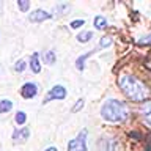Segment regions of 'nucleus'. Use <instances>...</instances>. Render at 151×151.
<instances>
[{
  "label": "nucleus",
  "mask_w": 151,
  "mask_h": 151,
  "mask_svg": "<svg viewBox=\"0 0 151 151\" xmlns=\"http://www.w3.org/2000/svg\"><path fill=\"white\" fill-rule=\"evenodd\" d=\"M118 85H120L121 91L126 94V98H129L131 101H145L148 98V88L140 82L139 79H135L131 74H123L118 77Z\"/></svg>",
  "instance_id": "obj_1"
},
{
  "label": "nucleus",
  "mask_w": 151,
  "mask_h": 151,
  "mask_svg": "<svg viewBox=\"0 0 151 151\" xmlns=\"http://www.w3.org/2000/svg\"><path fill=\"white\" fill-rule=\"evenodd\" d=\"M101 116L109 123H120L127 120L129 116V109L126 102L118 101V99H107L101 107Z\"/></svg>",
  "instance_id": "obj_2"
},
{
  "label": "nucleus",
  "mask_w": 151,
  "mask_h": 151,
  "mask_svg": "<svg viewBox=\"0 0 151 151\" xmlns=\"http://www.w3.org/2000/svg\"><path fill=\"white\" fill-rule=\"evenodd\" d=\"M87 135H88L87 129H82L76 139L69 140L68 151H88V148H87Z\"/></svg>",
  "instance_id": "obj_3"
},
{
  "label": "nucleus",
  "mask_w": 151,
  "mask_h": 151,
  "mask_svg": "<svg viewBox=\"0 0 151 151\" xmlns=\"http://www.w3.org/2000/svg\"><path fill=\"white\" fill-rule=\"evenodd\" d=\"M66 94H68V91H66V88L63 87V85H55V87H52L50 91L46 94L42 104H47V102L54 101V99H65Z\"/></svg>",
  "instance_id": "obj_4"
},
{
  "label": "nucleus",
  "mask_w": 151,
  "mask_h": 151,
  "mask_svg": "<svg viewBox=\"0 0 151 151\" xmlns=\"http://www.w3.org/2000/svg\"><path fill=\"white\" fill-rule=\"evenodd\" d=\"M118 142L112 137H104L98 142V150L99 151H116Z\"/></svg>",
  "instance_id": "obj_5"
},
{
  "label": "nucleus",
  "mask_w": 151,
  "mask_h": 151,
  "mask_svg": "<svg viewBox=\"0 0 151 151\" xmlns=\"http://www.w3.org/2000/svg\"><path fill=\"white\" fill-rule=\"evenodd\" d=\"M36 93H38V85H36V83H33V82L24 83V85H22V88H21V94H22V98H25V99L35 98V96H36Z\"/></svg>",
  "instance_id": "obj_6"
},
{
  "label": "nucleus",
  "mask_w": 151,
  "mask_h": 151,
  "mask_svg": "<svg viewBox=\"0 0 151 151\" xmlns=\"http://www.w3.org/2000/svg\"><path fill=\"white\" fill-rule=\"evenodd\" d=\"M30 22H42V21H47V19H52V14L44 11V9H35L33 13H30Z\"/></svg>",
  "instance_id": "obj_7"
},
{
  "label": "nucleus",
  "mask_w": 151,
  "mask_h": 151,
  "mask_svg": "<svg viewBox=\"0 0 151 151\" xmlns=\"http://www.w3.org/2000/svg\"><path fill=\"white\" fill-rule=\"evenodd\" d=\"M28 135H30L28 127H22V129H14V131H13V140L17 142V143H21V142L27 140Z\"/></svg>",
  "instance_id": "obj_8"
},
{
  "label": "nucleus",
  "mask_w": 151,
  "mask_h": 151,
  "mask_svg": "<svg viewBox=\"0 0 151 151\" xmlns=\"http://www.w3.org/2000/svg\"><path fill=\"white\" fill-rule=\"evenodd\" d=\"M30 68L35 74H38L41 71V63H40V54L35 52V54H32L30 57Z\"/></svg>",
  "instance_id": "obj_9"
},
{
  "label": "nucleus",
  "mask_w": 151,
  "mask_h": 151,
  "mask_svg": "<svg viewBox=\"0 0 151 151\" xmlns=\"http://www.w3.org/2000/svg\"><path fill=\"white\" fill-rule=\"evenodd\" d=\"M99 49H101V46H99V44H98V47H96V49H93V50H90V52H88V54H83L82 57H79V58H77V61H76V66H77V69H79V71H82V69L85 68V65H83V61H85V60H87V58H88V57H90V55H93V54H94V52H98Z\"/></svg>",
  "instance_id": "obj_10"
},
{
  "label": "nucleus",
  "mask_w": 151,
  "mask_h": 151,
  "mask_svg": "<svg viewBox=\"0 0 151 151\" xmlns=\"http://www.w3.org/2000/svg\"><path fill=\"white\" fill-rule=\"evenodd\" d=\"M142 113H143V120L148 126H151V101L145 102L143 107H142Z\"/></svg>",
  "instance_id": "obj_11"
},
{
  "label": "nucleus",
  "mask_w": 151,
  "mask_h": 151,
  "mask_svg": "<svg viewBox=\"0 0 151 151\" xmlns=\"http://www.w3.org/2000/svg\"><path fill=\"white\" fill-rule=\"evenodd\" d=\"M13 109V101L9 99H2L0 101V113H6Z\"/></svg>",
  "instance_id": "obj_12"
},
{
  "label": "nucleus",
  "mask_w": 151,
  "mask_h": 151,
  "mask_svg": "<svg viewBox=\"0 0 151 151\" xmlns=\"http://www.w3.org/2000/svg\"><path fill=\"white\" fill-rule=\"evenodd\" d=\"M94 27L98 28V30H102V28L107 27V21L104 16H96L94 17Z\"/></svg>",
  "instance_id": "obj_13"
},
{
  "label": "nucleus",
  "mask_w": 151,
  "mask_h": 151,
  "mask_svg": "<svg viewBox=\"0 0 151 151\" xmlns=\"http://www.w3.org/2000/svg\"><path fill=\"white\" fill-rule=\"evenodd\" d=\"M93 38V32H82L77 35V41L79 42H88Z\"/></svg>",
  "instance_id": "obj_14"
},
{
  "label": "nucleus",
  "mask_w": 151,
  "mask_h": 151,
  "mask_svg": "<svg viewBox=\"0 0 151 151\" xmlns=\"http://www.w3.org/2000/svg\"><path fill=\"white\" fill-rule=\"evenodd\" d=\"M44 61L47 65H54L55 63V54H54V50H47L46 54H44Z\"/></svg>",
  "instance_id": "obj_15"
},
{
  "label": "nucleus",
  "mask_w": 151,
  "mask_h": 151,
  "mask_svg": "<svg viewBox=\"0 0 151 151\" xmlns=\"http://www.w3.org/2000/svg\"><path fill=\"white\" fill-rule=\"evenodd\" d=\"M14 120H16L17 124H25V121H27V115H25V113H24L22 110H19V112L16 113V118H14Z\"/></svg>",
  "instance_id": "obj_16"
},
{
  "label": "nucleus",
  "mask_w": 151,
  "mask_h": 151,
  "mask_svg": "<svg viewBox=\"0 0 151 151\" xmlns=\"http://www.w3.org/2000/svg\"><path fill=\"white\" fill-rule=\"evenodd\" d=\"M69 3H58L57 5V11H60L61 14H68V11H69Z\"/></svg>",
  "instance_id": "obj_17"
},
{
  "label": "nucleus",
  "mask_w": 151,
  "mask_h": 151,
  "mask_svg": "<svg viewBox=\"0 0 151 151\" xmlns=\"http://www.w3.org/2000/svg\"><path fill=\"white\" fill-rule=\"evenodd\" d=\"M17 5H19V8H21V11H24V13L30 8V2H28V0H19Z\"/></svg>",
  "instance_id": "obj_18"
},
{
  "label": "nucleus",
  "mask_w": 151,
  "mask_h": 151,
  "mask_svg": "<svg viewBox=\"0 0 151 151\" xmlns=\"http://www.w3.org/2000/svg\"><path fill=\"white\" fill-rule=\"evenodd\" d=\"M25 69V60H19L16 65H14V71L16 73H22V71Z\"/></svg>",
  "instance_id": "obj_19"
},
{
  "label": "nucleus",
  "mask_w": 151,
  "mask_h": 151,
  "mask_svg": "<svg viewBox=\"0 0 151 151\" xmlns=\"http://www.w3.org/2000/svg\"><path fill=\"white\" fill-rule=\"evenodd\" d=\"M83 104H85V99H83V98H80L79 101H77V104H74V106H73V109H71V110H73L74 113H76V112H79L80 109L83 107Z\"/></svg>",
  "instance_id": "obj_20"
},
{
  "label": "nucleus",
  "mask_w": 151,
  "mask_h": 151,
  "mask_svg": "<svg viewBox=\"0 0 151 151\" xmlns=\"http://www.w3.org/2000/svg\"><path fill=\"white\" fill-rule=\"evenodd\" d=\"M83 24H85V22L82 21V19H77V21H73V22H71V28H73V30H76V28H80Z\"/></svg>",
  "instance_id": "obj_21"
},
{
  "label": "nucleus",
  "mask_w": 151,
  "mask_h": 151,
  "mask_svg": "<svg viewBox=\"0 0 151 151\" xmlns=\"http://www.w3.org/2000/svg\"><path fill=\"white\" fill-rule=\"evenodd\" d=\"M139 44H140V46L151 44V33H150V35H146V36H143V38H140V40H139Z\"/></svg>",
  "instance_id": "obj_22"
},
{
  "label": "nucleus",
  "mask_w": 151,
  "mask_h": 151,
  "mask_svg": "<svg viewBox=\"0 0 151 151\" xmlns=\"http://www.w3.org/2000/svg\"><path fill=\"white\" fill-rule=\"evenodd\" d=\"M46 151H57L55 146H49V148H46Z\"/></svg>",
  "instance_id": "obj_23"
}]
</instances>
